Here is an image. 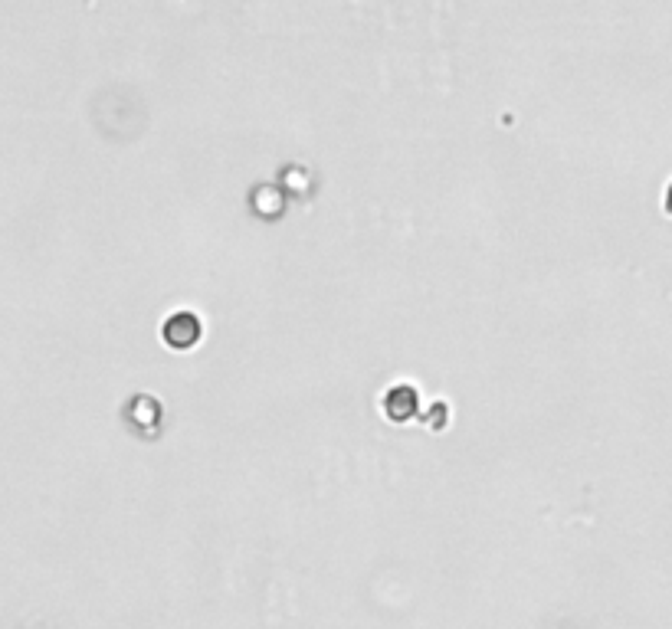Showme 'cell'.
<instances>
[{
	"label": "cell",
	"instance_id": "6da1fadb",
	"mask_svg": "<svg viewBox=\"0 0 672 629\" xmlns=\"http://www.w3.org/2000/svg\"><path fill=\"white\" fill-rule=\"evenodd\" d=\"M161 335L171 348H178V351L194 348V344L200 341V318L194 312H174L168 322H164Z\"/></svg>",
	"mask_w": 672,
	"mask_h": 629
},
{
	"label": "cell",
	"instance_id": "7a4b0ae2",
	"mask_svg": "<svg viewBox=\"0 0 672 629\" xmlns=\"http://www.w3.org/2000/svg\"><path fill=\"white\" fill-rule=\"evenodd\" d=\"M384 407H387V413H391V420L407 423L417 413V390L414 387H394L391 394H387Z\"/></svg>",
	"mask_w": 672,
	"mask_h": 629
},
{
	"label": "cell",
	"instance_id": "3957f363",
	"mask_svg": "<svg viewBox=\"0 0 672 629\" xmlns=\"http://www.w3.org/2000/svg\"><path fill=\"white\" fill-rule=\"evenodd\" d=\"M666 210L672 213V187H669V191H666Z\"/></svg>",
	"mask_w": 672,
	"mask_h": 629
}]
</instances>
